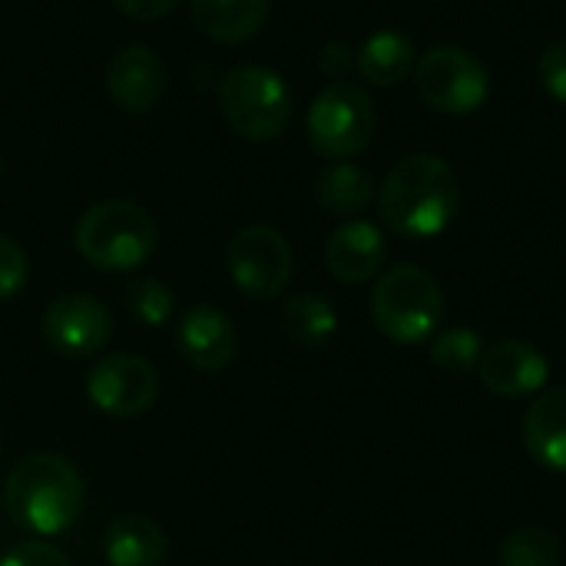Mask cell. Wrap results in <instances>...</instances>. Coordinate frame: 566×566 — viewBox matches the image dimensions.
<instances>
[{
  "label": "cell",
  "instance_id": "1",
  "mask_svg": "<svg viewBox=\"0 0 566 566\" xmlns=\"http://www.w3.org/2000/svg\"><path fill=\"white\" fill-rule=\"evenodd\" d=\"M461 209V179L454 166L431 153H411L391 166L378 189L381 222L405 239L441 235Z\"/></svg>",
  "mask_w": 566,
  "mask_h": 566
},
{
  "label": "cell",
  "instance_id": "2",
  "mask_svg": "<svg viewBox=\"0 0 566 566\" xmlns=\"http://www.w3.org/2000/svg\"><path fill=\"white\" fill-rule=\"evenodd\" d=\"M3 507L20 531L56 537L83 514V478L60 454H30L10 468Z\"/></svg>",
  "mask_w": 566,
  "mask_h": 566
},
{
  "label": "cell",
  "instance_id": "3",
  "mask_svg": "<svg viewBox=\"0 0 566 566\" xmlns=\"http://www.w3.org/2000/svg\"><path fill=\"white\" fill-rule=\"evenodd\" d=\"M73 242L93 269L133 272L156 252L159 232L143 206L129 199H103L80 216Z\"/></svg>",
  "mask_w": 566,
  "mask_h": 566
},
{
  "label": "cell",
  "instance_id": "4",
  "mask_svg": "<svg viewBox=\"0 0 566 566\" xmlns=\"http://www.w3.org/2000/svg\"><path fill=\"white\" fill-rule=\"evenodd\" d=\"M371 315L381 335L398 345H418L434 335L444 315V295L438 279L421 265L388 269L371 292Z\"/></svg>",
  "mask_w": 566,
  "mask_h": 566
},
{
  "label": "cell",
  "instance_id": "5",
  "mask_svg": "<svg viewBox=\"0 0 566 566\" xmlns=\"http://www.w3.org/2000/svg\"><path fill=\"white\" fill-rule=\"evenodd\" d=\"M219 106L232 133L252 143L279 139L292 119V90L282 73L245 63L222 76Z\"/></svg>",
  "mask_w": 566,
  "mask_h": 566
},
{
  "label": "cell",
  "instance_id": "6",
  "mask_svg": "<svg viewBox=\"0 0 566 566\" xmlns=\"http://www.w3.org/2000/svg\"><path fill=\"white\" fill-rule=\"evenodd\" d=\"M378 113L371 96L355 83H328L308 106L305 133L318 156L345 163L365 153L375 139Z\"/></svg>",
  "mask_w": 566,
  "mask_h": 566
},
{
  "label": "cell",
  "instance_id": "7",
  "mask_svg": "<svg viewBox=\"0 0 566 566\" xmlns=\"http://www.w3.org/2000/svg\"><path fill=\"white\" fill-rule=\"evenodd\" d=\"M415 86L431 109L448 116H471L491 96V73L464 46H434L418 56Z\"/></svg>",
  "mask_w": 566,
  "mask_h": 566
},
{
  "label": "cell",
  "instance_id": "8",
  "mask_svg": "<svg viewBox=\"0 0 566 566\" xmlns=\"http://www.w3.org/2000/svg\"><path fill=\"white\" fill-rule=\"evenodd\" d=\"M229 275L232 285L255 302H272L285 292L295 259L289 239L272 226H245L229 242Z\"/></svg>",
  "mask_w": 566,
  "mask_h": 566
},
{
  "label": "cell",
  "instance_id": "9",
  "mask_svg": "<svg viewBox=\"0 0 566 566\" xmlns=\"http://www.w3.org/2000/svg\"><path fill=\"white\" fill-rule=\"evenodd\" d=\"M90 401L113 418H139L159 398V375L139 355H106L86 375Z\"/></svg>",
  "mask_w": 566,
  "mask_h": 566
},
{
  "label": "cell",
  "instance_id": "10",
  "mask_svg": "<svg viewBox=\"0 0 566 566\" xmlns=\"http://www.w3.org/2000/svg\"><path fill=\"white\" fill-rule=\"evenodd\" d=\"M40 328H43L46 345L56 355L76 361V358L99 355L106 348V342L113 335V315L96 295L70 292L46 305Z\"/></svg>",
  "mask_w": 566,
  "mask_h": 566
},
{
  "label": "cell",
  "instance_id": "11",
  "mask_svg": "<svg viewBox=\"0 0 566 566\" xmlns=\"http://www.w3.org/2000/svg\"><path fill=\"white\" fill-rule=\"evenodd\" d=\"M481 381L488 391L501 395V398H527V395H541L547 378H551V365L547 358L517 338H504L494 342L481 352L478 361Z\"/></svg>",
  "mask_w": 566,
  "mask_h": 566
},
{
  "label": "cell",
  "instance_id": "12",
  "mask_svg": "<svg viewBox=\"0 0 566 566\" xmlns=\"http://www.w3.org/2000/svg\"><path fill=\"white\" fill-rule=\"evenodd\" d=\"M166 83H169L166 63L146 43L123 46L106 66V90H109L113 103L126 113L153 109L163 99Z\"/></svg>",
  "mask_w": 566,
  "mask_h": 566
},
{
  "label": "cell",
  "instance_id": "13",
  "mask_svg": "<svg viewBox=\"0 0 566 566\" xmlns=\"http://www.w3.org/2000/svg\"><path fill=\"white\" fill-rule=\"evenodd\" d=\"M179 355L196 368V371H222L232 365L239 352V332L232 318L212 305H196L182 315L179 332H176Z\"/></svg>",
  "mask_w": 566,
  "mask_h": 566
},
{
  "label": "cell",
  "instance_id": "14",
  "mask_svg": "<svg viewBox=\"0 0 566 566\" xmlns=\"http://www.w3.org/2000/svg\"><path fill=\"white\" fill-rule=\"evenodd\" d=\"M385 255H388L385 232L368 219L342 222L325 245V265L345 285H361L375 279L385 265Z\"/></svg>",
  "mask_w": 566,
  "mask_h": 566
},
{
  "label": "cell",
  "instance_id": "15",
  "mask_svg": "<svg viewBox=\"0 0 566 566\" xmlns=\"http://www.w3.org/2000/svg\"><path fill=\"white\" fill-rule=\"evenodd\" d=\"M103 554L109 566H163L166 534L146 514H116L106 524Z\"/></svg>",
  "mask_w": 566,
  "mask_h": 566
},
{
  "label": "cell",
  "instance_id": "16",
  "mask_svg": "<svg viewBox=\"0 0 566 566\" xmlns=\"http://www.w3.org/2000/svg\"><path fill=\"white\" fill-rule=\"evenodd\" d=\"M524 444L534 461L566 474V388H551L534 398L524 418Z\"/></svg>",
  "mask_w": 566,
  "mask_h": 566
},
{
  "label": "cell",
  "instance_id": "17",
  "mask_svg": "<svg viewBox=\"0 0 566 566\" xmlns=\"http://www.w3.org/2000/svg\"><path fill=\"white\" fill-rule=\"evenodd\" d=\"M272 0H189L199 33L219 43H242L255 36L269 17Z\"/></svg>",
  "mask_w": 566,
  "mask_h": 566
},
{
  "label": "cell",
  "instance_id": "18",
  "mask_svg": "<svg viewBox=\"0 0 566 566\" xmlns=\"http://www.w3.org/2000/svg\"><path fill=\"white\" fill-rule=\"evenodd\" d=\"M358 73L371 86H398L415 76L418 50L415 40L401 30H378L358 50Z\"/></svg>",
  "mask_w": 566,
  "mask_h": 566
},
{
  "label": "cell",
  "instance_id": "19",
  "mask_svg": "<svg viewBox=\"0 0 566 566\" xmlns=\"http://www.w3.org/2000/svg\"><path fill=\"white\" fill-rule=\"evenodd\" d=\"M315 199L332 216H358L375 199V176L355 163H335L315 179Z\"/></svg>",
  "mask_w": 566,
  "mask_h": 566
},
{
  "label": "cell",
  "instance_id": "20",
  "mask_svg": "<svg viewBox=\"0 0 566 566\" xmlns=\"http://www.w3.org/2000/svg\"><path fill=\"white\" fill-rule=\"evenodd\" d=\"M282 328L295 345H322L338 328V312L325 295L302 292L282 305Z\"/></svg>",
  "mask_w": 566,
  "mask_h": 566
},
{
  "label": "cell",
  "instance_id": "21",
  "mask_svg": "<svg viewBox=\"0 0 566 566\" xmlns=\"http://www.w3.org/2000/svg\"><path fill=\"white\" fill-rule=\"evenodd\" d=\"M564 544L554 531L521 527L501 541V566H560Z\"/></svg>",
  "mask_w": 566,
  "mask_h": 566
},
{
  "label": "cell",
  "instance_id": "22",
  "mask_svg": "<svg viewBox=\"0 0 566 566\" xmlns=\"http://www.w3.org/2000/svg\"><path fill=\"white\" fill-rule=\"evenodd\" d=\"M481 352H484V342L474 328H448L431 345L434 365L448 375H464V371L478 368Z\"/></svg>",
  "mask_w": 566,
  "mask_h": 566
},
{
  "label": "cell",
  "instance_id": "23",
  "mask_svg": "<svg viewBox=\"0 0 566 566\" xmlns=\"http://www.w3.org/2000/svg\"><path fill=\"white\" fill-rule=\"evenodd\" d=\"M126 298H129V312L146 328L166 325L172 318V308H176V298H172L169 285H163L159 279H136L129 285V295Z\"/></svg>",
  "mask_w": 566,
  "mask_h": 566
},
{
  "label": "cell",
  "instance_id": "24",
  "mask_svg": "<svg viewBox=\"0 0 566 566\" xmlns=\"http://www.w3.org/2000/svg\"><path fill=\"white\" fill-rule=\"evenodd\" d=\"M30 279V259L10 235H0V302L13 298Z\"/></svg>",
  "mask_w": 566,
  "mask_h": 566
},
{
  "label": "cell",
  "instance_id": "25",
  "mask_svg": "<svg viewBox=\"0 0 566 566\" xmlns=\"http://www.w3.org/2000/svg\"><path fill=\"white\" fill-rule=\"evenodd\" d=\"M537 76H541V86L566 106V36L564 40H554L541 60H537Z\"/></svg>",
  "mask_w": 566,
  "mask_h": 566
},
{
  "label": "cell",
  "instance_id": "26",
  "mask_svg": "<svg viewBox=\"0 0 566 566\" xmlns=\"http://www.w3.org/2000/svg\"><path fill=\"white\" fill-rule=\"evenodd\" d=\"M0 566H70V560L46 541H23L0 557Z\"/></svg>",
  "mask_w": 566,
  "mask_h": 566
},
{
  "label": "cell",
  "instance_id": "27",
  "mask_svg": "<svg viewBox=\"0 0 566 566\" xmlns=\"http://www.w3.org/2000/svg\"><path fill=\"white\" fill-rule=\"evenodd\" d=\"M358 63V56L352 53V46L348 43H342V40H332L325 50H322V56H318V66H322V73L332 80V83H342V76H348V70Z\"/></svg>",
  "mask_w": 566,
  "mask_h": 566
},
{
  "label": "cell",
  "instance_id": "28",
  "mask_svg": "<svg viewBox=\"0 0 566 566\" xmlns=\"http://www.w3.org/2000/svg\"><path fill=\"white\" fill-rule=\"evenodd\" d=\"M113 3L133 20H159L179 7V0H113Z\"/></svg>",
  "mask_w": 566,
  "mask_h": 566
},
{
  "label": "cell",
  "instance_id": "29",
  "mask_svg": "<svg viewBox=\"0 0 566 566\" xmlns=\"http://www.w3.org/2000/svg\"><path fill=\"white\" fill-rule=\"evenodd\" d=\"M0 451H3V441H0Z\"/></svg>",
  "mask_w": 566,
  "mask_h": 566
}]
</instances>
